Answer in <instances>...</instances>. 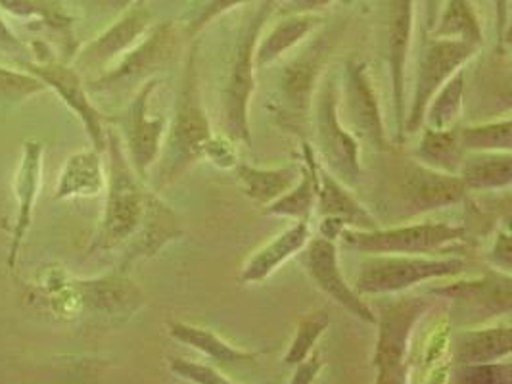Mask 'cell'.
Segmentation results:
<instances>
[{
	"label": "cell",
	"instance_id": "ac0fdd59",
	"mask_svg": "<svg viewBox=\"0 0 512 384\" xmlns=\"http://www.w3.org/2000/svg\"><path fill=\"white\" fill-rule=\"evenodd\" d=\"M43 154L45 146L39 141H25L22 146V158L14 179V196L18 202L16 221L12 227V239L8 248V271L14 273L18 265V256L24 246L25 235L33 221V208L41 189L43 175Z\"/></svg>",
	"mask_w": 512,
	"mask_h": 384
},
{
	"label": "cell",
	"instance_id": "4316f807",
	"mask_svg": "<svg viewBox=\"0 0 512 384\" xmlns=\"http://www.w3.org/2000/svg\"><path fill=\"white\" fill-rule=\"evenodd\" d=\"M459 177L470 191H501L512 183L511 152H468Z\"/></svg>",
	"mask_w": 512,
	"mask_h": 384
},
{
	"label": "cell",
	"instance_id": "d6a6232c",
	"mask_svg": "<svg viewBox=\"0 0 512 384\" xmlns=\"http://www.w3.org/2000/svg\"><path fill=\"white\" fill-rule=\"evenodd\" d=\"M466 73L463 68L453 73L438 93L430 98L426 112H424V125L432 129H451L461 120L465 108ZM422 125V127H424Z\"/></svg>",
	"mask_w": 512,
	"mask_h": 384
},
{
	"label": "cell",
	"instance_id": "8fae6325",
	"mask_svg": "<svg viewBox=\"0 0 512 384\" xmlns=\"http://www.w3.org/2000/svg\"><path fill=\"white\" fill-rule=\"evenodd\" d=\"M25 72L35 75L39 81L45 83V87L54 91L62 98V102L70 108L71 112L81 120L93 148L98 152H106V118L100 114L87 91V85L83 83V75L77 72L73 66L58 60L48 62H20Z\"/></svg>",
	"mask_w": 512,
	"mask_h": 384
},
{
	"label": "cell",
	"instance_id": "ee69618b",
	"mask_svg": "<svg viewBox=\"0 0 512 384\" xmlns=\"http://www.w3.org/2000/svg\"><path fill=\"white\" fill-rule=\"evenodd\" d=\"M334 0H288L284 10L288 14H317L328 8Z\"/></svg>",
	"mask_w": 512,
	"mask_h": 384
},
{
	"label": "cell",
	"instance_id": "9a60e30c",
	"mask_svg": "<svg viewBox=\"0 0 512 384\" xmlns=\"http://www.w3.org/2000/svg\"><path fill=\"white\" fill-rule=\"evenodd\" d=\"M79 312L127 319L144 306V294L123 271L96 279H75Z\"/></svg>",
	"mask_w": 512,
	"mask_h": 384
},
{
	"label": "cell",
	"instance_id": "5bb4252c",
	"mask_svg": "<svg viewBox=\"0 0 512 384\" xmlns=\"http://www.w3.org/2000/svg\"><path fill=\"white\" fill-rule=\"evenodd\" d=\"M415 31V0H390L386 22V52L396 108L397 143L405 141V68Z\"/></svg>",
	"mask_w": 512,
	"mask_h": 384
},
{
	"label": "cell",
	"instance_id": "e575fe53",
	"mask_svg": "<svg viewBox=\"0 0 512 384\" xmlns=\"http://www.w3.org/2000/svg\"><path fill=\"white\" fill-rule=\"evenodd\" d=\"M328 325H330V317L323 310L307 313L302 321L298 323L294 338H292V342H290V346H288L282 361L288 367H294L300 361L305 360L315 350L319 338L325 335Z\"/></svg>",
	"mask_w": 512,
	"mask_h": 384
},
{
	"label": "cell",
	"instance_id": "d590c367",
	"mask_svg": "<svg viewBox=\"0 0 512 384\" xmlns=\"http://www.w3.org/2000/svg\"><path fill=\"white\" fill-rule=\"evenodd\" d=\"M246 2L248 0H196L181 16V31L187 35L188 39L196 37L213 20H217L219 16H225L227 12Z\"/></svg>",
	"mask_w": 512,
	"mask_h": 384
},
{
	"label": "cell",
	"instance_id": "ba28073f",
	"mask_svg": "<svg viewBox=\"0 0 512 384\" xmlns=\"http://www.w3.org/2000/svg\"><path fill=\"white\" fill-rule=\"evenodd\" d=\"M179 47V31L173 22L154 25L139 43L127 50L114 68H108L87 85L89 93H112L165 68Z\"/></svg>",
	"mask_w": 512,
	"mask_h": 384
},
{
	"label": "cell",
	"instance_id": "7bdbcfd3",
	"mask_svg": "<svg viewBox=\"0 0 512 384\" xmlns=\"http://www.w3.org/2000/svg\"><path fill=\"white\" fill-rule=\"evenodd\" d=\"M495 22L497 43L505 48L509 45V0H495Z\"/></svg>",
	"mask_w": 512,
	"mask_h": 384
},
{
	"label": "cell",
	"instance_id": "d4e9b609",
	"mask_svg": "<svg viewBox=\"0 0 512 384\" xmlns=\"http://www.w3.org/2000/svg\"><path fill=\"white\" fill-rule=\"evenodd\" d=\"M317 156L309 143H303L302 177L300 181L284 192L269 206H263V216L292 217V219H305L315 212L317 204Z\"/></svg>",
	"mask_w": 512,
	"mask_h": 384
},
{
	"label": "cell",
	"instance_id": "2e32d148",
	"mask_svg": "<svg viewBox=\"0 0 512 384\" xmlns=\"http://www.w3.org/2000/svg\"><path fill=\"white\" fill-rule=\"evenodd\" d=\"M346 104L350 114L355 137L365 139L376 150H386V127L380 110L378 96L374 93L373 81L369 75V66L359 60H350L346 64Z\"/></svg>",
	"mask_w": 512,
	"mask_h": 384
},
{
	"label": "cell",
	"instance_id": "4dcf8cb0",
	"mask_svg": "<svg viewBox=\"0 0 512 384\" xmlns=\"http://www.w3.org/2000/svg\"><path fill=\"white\" fill-rule=\"evenodd\" d=\"M436 39H457L482 48L484 33L472 0H447L430 31Z\"/></svg>",
	"mask_w": 512,
	"mask_h": 384
},
{
	"label": "cell",
	"instance_id": "74e56055",
	"mask_svg": "<svg viewBox=\"0 0 512 384\" xmlns=\"http://www.w3.org/2000/svg\"><path fill=\"white\" fill-rule=\"evenodd\" d=\"M453 383L463 384H505L512 381L511 361H488L472 365H455Z\"/></svg>",
	"mask_w": 512,
	"mask_h": 384
},
{
	"label": "cell",
	"instance_id": "e0dca14e",
	"mask_svg": "<svg viewBox=\"0 0 512 384\" xmlns=\"http://www.w3.org/2000/svg\"><path fill=\"white\" fill-rule=\"evenodd\" d=\"M401 194L413 214H426L463 202L468 189L459 173L413 164L405 173Z\"/></svg>",
	"mask_w": 512,
	"mask_h": 384
},
{
	"label": "cell",
	"instance_id": "44dd1931",
	"mask_svg": "<svg viewBox=\"0 0 512 384\" xmlns=\"http://www.w3.org/2000/svg\"><path fill=\"white\" fill-rule=\"evenodd\" d=\"M319 162V160H317ZM315 208L323 217L340 221L346 229L371 231L378 229L376 217L353 196L348 185L334 177L328 169L317 164V204Z\"/></svg>",
	"mask_w": 512,
	"mask_h": 384
},
{
	"label": "cell",
	"instance_id": "f35d334b",
	"mask_svg": "<svg viewBox=\"0 0 512 384\" xmlns=\"http://www.w3.org/2000/svg\"><path fill=\"white\" fill-rule=\"evenodd\" d=\"M167 369L171 375L179 377L181 381L194 384H233V381L217 371L215 367L198 363V361L185 360V358H167Z\"/></svg>",
	"mask_w": 512,
	"mask_h": 384
},
{
	"label": "cell",
	"instance_id": "7c38bea8",
	"mask_svg": "<svg viewBox=\"0 0 512 384\" xmlns=\"http://www.w3.org/2000/svg\"><path fill=\"white\" fill-rule=\"evenodd\" d=\"M300 254L305 273L330 300L348 310L355 319L369 325L376 323L373 308L355 288L351 287L340 269L336 240L325 239L319 235L315 239H309Z\"/></svg>",
	"mask_w": 512,
	"mask_h": 384
},
{
	"label": "cell",
	"instance_id": "603a6c76",
	"mask_svg": "<svg viewBox=\"0 0 512 384\" xmlns=\"http://www.w3.org/2000/svg\"><path fill=\"white\" fill-rule=\"evenodd\" d=\"M106 171L102 164V152L96 148L71 154L60 171L54 198L71 200V198H93L106 191Z\"/></svg>",
	"mask_w": 512,
	"mask_h": 384
},
{
	"label": "cell",
	"instance_id": "30bf717a",
	"mask_svg": "<svg viewBox=\"0 0 512 384\" xmlns=\"http://www.w3.org/2000/svg\"><path fill=\"white\" fill-rule=\"evenodd\" d=\"M158 85V77L146 79L139 93L131 100L127 112L117 120L123 131L121 141L125 154L142 181L148 175V171L156 166L162 152L163 137L167 131V123L163 118L148 116L150 96L158 89Z\"/></svg>",
	"mask_w": 512,
	"mask_h": 384
},
{
	"label": "cell",
	"instance_id": "5b68a950",
	"mask_svg": "<svg viewBox=\"0 0 512 384\" xmlns=\"http://www.w3.org/2000/svg\"><path fill=\"white\" fill-rule=\"evenodd\" d=\"M430 310V302L419 296L397 298L376 313L378 338L374 348L376 383H407V354L420 319Z\"/></svg>",
	"mask_w": 512,
	"mask_h": 384
},
{
	"label": "cell",
	"instance_id": "bcb514c9",
	"mask_svg": "<svg viewBox=\"0 0 512 384\" xmlns=\"http://www.w3.org/2000/svg\"><path fill=\"white\" fill-rule=\"evenodd\" d=\"M442 8V0H424V10H426V31L430 33L436 25L438 14Z\"/></svg>",
	"mask_w": 512,
	"mask_h": 384
},
{
	"label": "cell",
	"instance_id": "7402d4cb",
	"mask_svg": "<svg viewBox=\"0 0 512 384\" xmlns=\"http://www.w3.org/2000/svg\"><path fill=\"white\" fill-rule=\"evenodd\" d=\"M311 239L309 221L296 219L286 231H282L271 242L261 246L240 271V281L244 285H257L269 279L280 265L300 254Z\"/></svg>",
	"mask_w": 512,
	"mask_h": 384
},
{
	"label": "cell",
	"instance_id": "f546056e",
	"mask_svg": "<svg viewBox=\"0 0 512 384\" xmlns=\"http://www.w3.org/2000/svg\"><path fill=\"white\" fill-rule=\"evenodd\" d=\"M0 10L20 20H37L48 31L62 37L68 58L75 54L73 20L52 0H0Z\"/></svg>",
	"mask_w": 512,
	"mask_h": 384
},
{
	"label": "cell",
	"instance_id": "484cf974",
	"mask_svg": "<svg viewBox=\"0 0 512 384\" xmlns=\"http://www.w3.org/2000/svg\"><path fill=\"white\" fill-rule=\"evenodd\" d=\"M234 171L244 194L259 206H269L300 181L302 164H290L275 169L236 164Z\"/></svg>",
	"mask_w": 512,
	"mask_h": 384
},
{
	"label": "cell",
	"instance_id": "f6af8a7d",
	"mask_svg": "<svg viewBox=\"0 0 512 384\" xmlns=\"http://www.w3.org/2000/svg\"><path fill=\"white\" fill-rule=\"evenodd\" d=\"M0 50L12 54H25L27 47L12 33V29L0 18Z\"/></svg>",
	"mask_w": 512,
	"mask_h": 384
},
{
	"label": "cell",
	"instance_id": "60d3db41",
	"mask_svg": "<svg viewBox=\"0 0 512 384\" xmlns=\"http://www.w3.org/2000/svg\"><path fill=\"white\" fill-rule=\"evenodd\" d=\"M488 260L489 264L493 265L497 271H503V273H509V275H511V233H509V227H507V225L497 231L495 240H493V244H491V248H489Z\"/></svg>",
	"mask_w": 512,
	"mask_h": 384
},
{
	"label": "cell",
	"instance_id": "8d00e7d4",
	"mask_svg": "<svg viewBox=\"0 0 512 384\" xmlns=\"http://www.w3.org/2000/svg\"><path fill=\"white\" fill-rule=\"evenodd\" d=\"M45 91V83L39 81L35 75L0 66V106L22 104L27 98L41 95Z\"/></svg>",
	"mask_w": 512,
	"mask_h": 384
},
{
	"label": "cell",
	"instance_id": "8992f818",
	"mask_svg": "<svg viewBox=\"0 0 512 384\" xmlns=\"http://www.w3.org/2000/svg\"><path fill=\"white\" fill-rule=\"evenodd\" d=\"M315 156L348 187L361 177L359 139L340 120V95L334 79H325L315 95Z\"/></svg>",
	"mask_w": 512,
	"mask_h": 384
},
{
	"label": "cell",
	"instance_id": "7a4b0ae2",
	"mask_svg": "<svg viewBox=\"0 0 512 384\" xmlns=\"http://www.w3.org/2000/svg\"><path fill=\"white\" fill-rule=\"evenodd\" d=\"M211 135L213 131L198 75V41H194L185 56L173 120L165 131V143L158 158L160 168L156 171V185L167 187L194 164H198L206 154Z\"/></svg>",
	"mask_w": 512,
	"mask_h": 384
},
{
	"label": "cell",
	"instance_id": "cb8c5ba5",
	"mask_svg": "<svg viewBox=\"0 0 512 384\" xmlns=\"http://www.w3.org/2000/svg\"><path fill=\"white\" fill-rule=\"evenodd\" d=\"M511 352L512 329L509 325L461 331L453 338L455 365L507 360Z\"/></svg>",
	"mask_w": 512,
	"mask_h": 384
},
{
	"label": "cell",
	"instance_id": "f1b7e54d",
	"mask_svg": "<svg viewBox=\"0 0 512 384\" xmlns=\"http://www.w3.org/2000/svg\"><path fill=\"white\" fill-rule=\"evenodd\" d=\"M167 335L171 336L175 342L190 346L192 350L208 356L213 361L246 363V361H254L257 358L254 352L236 348L231 342H227L225 338H221L210 329L190 325L185 321H167Z\"/></svg>",
	"mask_w": 512,
	"mask_h": 384
},
{
	"label": "cell",
	"instance_id": "4fadbf2b",
	"mask_svg": "<svg viewBox=\"0 0 512 384\" xmlns=\"http://www.w3.org/2000/svg\"><path fill=\"white\" fill-rule=\"evenodd\" d=\"M154 12L146 0H137L131 8L121 12L114 24L104 29L96 39L87 43L73 56L77 72L106 70L116 58L135 47L140 39L154 27Z\"/></svg>",
	"mask_w": 512,
	"mask_h": 384
},
{
	"label": "cell",
	"instance_id": "7dc6e473",
	"mask_svg": "<svg viewBox=\"0 0 512 384\" xmlns=\"http://www.w3.org/2000/svg\"><path fill=\"white\" fill-rule=\"evenodd\" d=\"M137 0H98V4H102L104 8L116 10V12H125L127 8H131Z\"/></svg>",
	"mask_w": 512,
	"mask_h": 384
},
{
	"label": "cell",
	"instance_id": "b9f144b4",
	"mask_svg": "<svg viewBox=\"0 0 512 384\" xmlns=\"http://www.w3.org/2000/svg\"><path fill=\"white\" fill-rule=\"evenodd\" d=\"M325 367V358L321 352L313 350L305 360L300 361L298 365H294V375L290 379L292 384H311L317 381V377L321 375Z\"/></svg>",
	"mask_w": 512,
	"mask_h": 384
},
{
	"label": "cell",
	"instance_id": "9c48e42d",
	"mask_svg": "<svg viewBox=\"0 0 512 384\" xmlns=\"http://www.w3.org/2000/svg\"><path fill=\"white\" fill-rule=\"evenodd\" d=\"M478 50L480 48L457 39L432 37L428 41L426 50L420 58L411 106L405 112V127H403L405 139L419 133L424 125V112L430 98L438 93V89L453 73L465 68L466 64L478 54Z\"/></svg>",
	"mask_w": 512,
	"mask_h": 384
},
{
	"label": "cell",
	"instance_id": "ffe728a7",
	"mask_svg": "<svg viewBox=\"0 0 512 384\" xmlns=\"http://www.w3.org/2000/svg\"><path fill=\"white\" fill-rule=\"evenodd\" d=\"M326 52L328 48L321 39L282 70L280 95L286 110H290L298 118H305L313 106V93L319 83V73L323 70Z\"/></svg>",
	"mask_w": 512,
	"mask_h": 384
},
{
	"label": "cell",
	"instance_id": "277c9868",
	"mask_svg": "<svg viewBox=\"0 0 512 384\" xmlns=\"http://www.w3.org/2000/svg\"><path fill=\"white\" fill-rule=\"evenodd\" d=\"M466 269L463 258H432L428 254H371L355 279L361 296L399 294L420 283L459 277Z\"/></svg>",
	"mask_w": 512,
	"mask_h": 384
},
{
	"label": "cell",
	"instance_id": "1f68e13d",
	"mask_svg": "<svg viewBox=\"0 0 512 384\" xmlns=\"http://www.w3.org/2000/svg\"><path fill=\"white\" fill-rule=\"evenodd\" d=\"M420 137L419 162L428 168L440 169L447 173H459L465 158V150L459 141V131L451 129H432L422 127Z\"/></svg>",
	"mask_w": 512,
	"mask_h": 384
},
{
	"label": "cell",
	"instance_id": "6da1fadb",
	"mask_svg": "<svg viewBox=\"0 0 512 384\" xmlns=\"http://www.w3.org/2000/svg\"><path fill=\"white\" fill-rule=\"evenodd\" d=\"M106 152L110 160L106 206L89 254L112 250L131 240V258L152 256L179 233L177 217L142 185L117 131L106 133Z\"/></svg>",
	"mask_w": 512,
	"mask_h": 384
},
{
	"label": "cell",
	"instance_id": "836d02e7",
	"mask_svg": "<svg viewBox=\"0 0 512 384\" xmlns=\"http://www.w3.org/2000/svg\"><path fill=\"white\" fill-rule=\"evenodd\" d=\"M459 141L468 152H511L512 121L509 116L503 120L468 125L459 131Z\"/></svg>",
	"mask_w": 512,
	"mask_h": 384
},
{
	"label": "cell",
	"instance_id": "c3c4849f",
	"mask_svg": "<svg viewBox=\"0 0 512 384\" xmlns=\"http://www.w3.org/2000/svg\"><path fill=\"white\" fill-rule=\"evenodd\" d=\"M342 4H351V2H355V0H340Z\"/></svg>",
	"mask_w": 512,
	"mask_h": 384
},
{
	"label": "cell",
	"instance_id": "52a82bcc",
	"mask_svg": "<svg viewBox=\"0 0 512 384\" xmlns=\"http://www.w3.org/2000/svg\"><path fill=\"white\" fill-rule=\"evenodd\" d=\"M344 244L363 254H434L466 239V227L445 221H426L390 229H344Z\"/></svg>",
	"mask_w": 512,
	"mask_h": 384
},
{
	"label": "cell",
	"instance_id": "d6986e66",
	"mask_svg": "<svg viewBox=\"0 0 512 384\" xmlns=\"http://www.w3.org/2000/svg\"><path fill=\"white\" fill-rule=\"evenodd\" d=\"M511 275L497 271L488 273L482 279H470L463 283H449L443 287L432 288L430 294L443 296L445 300H453L466 310L486 315L511 313L512 290Z\"/></svg>",
	"mask_w": 512,
	"mask_h": 384
},
{
	"label": "cell",
	"instance_id": "83f0119b",
	"mask_svg": "<svg viewBox=\"0 0 512 384\" xmlns=\"http://www.w3.org/2000/svg\"><path fill=\"white\" fill-rule=\"evenodd\" d=\"M317 22L319 18L315 14H288L280 20L261 41H257L254 54L257 70L275 64L288 50L298 47Z\"/></svg>",
	"mask_w": 512,
	"mask_h": 384
},
{
	"label": "cell",
	"instance_id": "ab89813d",
	"mask_svg": "<svg viewBox=\"0 0 512 384\" xmlns=\"http://www.w3.org/2000/svg\"><path fill=\"white\" fill-rule=\"evenodd\" d=\"M234 141L225 135V137H217L211 135L210 143L206 146V154L204 158H208L217 168L231 169L238 164V154H236V146Z\"/></svg>",
	"mask_w": 512,
	"mask_h": 384
},
{
	"label": "cell",
	"instance_id": "3957f363",
	"mask_svg": "<svg viewBox=\"0 0 512 384\" xmlns=\"http://www.w3.org/2000/svg\"><path fill=\"white\" fill-rule=\"evenodd\" d=\"M275 2L265 0L259 4L256 12L246 20L240 31V37L234 47L233 62L225 85V131L234 143L244 146L252 144V131H250V100L256 91V54L257 41L267 24L269 16L273 14Z\"/></svg>",
	"mask_w": 512,
	"mask_h": 384
}]
</instances>
